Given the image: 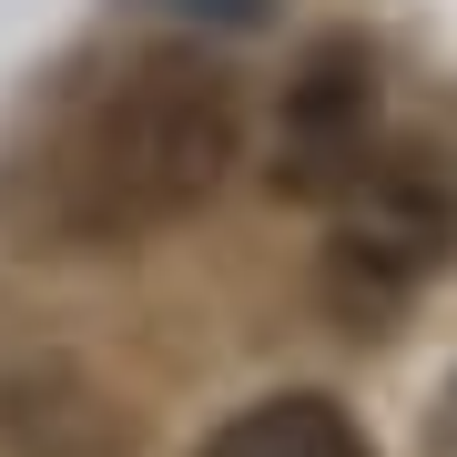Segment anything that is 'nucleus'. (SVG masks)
<instances>
[{
    "mask_svg": "<svg viewBox=\"0 0 457 457\" xmlns=\"http://www.w3.org/2000/svg\"><path fill=\"white\" fill-rule=\"evenodd\" d=\"M245 163V92L204 51H132L112 82L82 92L41 163V245L112 254L143 234H173L234 183Z\"/></svg>",
    "mask_w": 457,
    "mask_h": 457,
    "instance_id": "obj_1",
    "label": "nucleus"
},
{
    "mask_svg": "<svg viewBox=\"0 0 457 457\" xmlns=\"http://www.w3.org/2000/svg\"><path fill=\"white\" fill-rule=\"evenodd\" d=\"M457 254V153L437 143H386L366 153L356 183L336 194L326 224V305L356 336L396 326L417 305V285Z\"/></svg>",
    "mask_w": 457,
    "mask_h": 457,
    "instance_id": "obj_2",
    "label": "nucleus"
},
{
    "mask_svg": "<svg viewBox=\"0 0 457 457\" xmlns=\"http://www.w3.org/2000/svg\"><path fill=\"white\" fill-rule=\"evenodd\" d=\"M376 153V62L366 41H315L275 102V194L285 204H336L356 163Z\"/></svg>",
    "mask_w": 457,
    "mask_h": 457,
    "instance_id": "obj_3",
    "label": "nucleus"
},
{
    "mask_svg": "<svg viewBox=\"0 0 457 457\" xmlns=\"http://www.w3.org/2000/svg\"><path fill=\"white\" fill-rule=\"evenodd\" d=\"M0 457H143L122 396L71 356L0 366Z\"/></svg>",
    "mask_w": 457,
    "mask_h": 457,
    "instance_id": "obj_4",
    "label": "nucleus"
},
{
    "mask_svg": "<svg viewBox=\"0 0 457 457\" xmlns=\"http://www.w3.org/2000/svg\"><path fill=\"white\" fill-rule=\"evenodd\" d=\"M204 457H376V447L336 396H264V407L213 427Z\"/></svg>",
    "mask_w": 457,
    "mask_h": 457,
    "instance_id": "obj_5",
    "label": "nucleus"
},
{
    "mask_svg": "<svg viewBox=\"0 0 457 457\" xmlns=\"http://www.w3.org/2000/svg\"><path fill=\"white\" fill-rule=\"evenodd\" d=\"M163 11H194V21H254L264 0H163Z\"/></svg>",
    "mask_w": 457,
    "mask_h": 457,
    "instance_id": "obj_6",
    "label": "nucleus"
}]
</instances>
